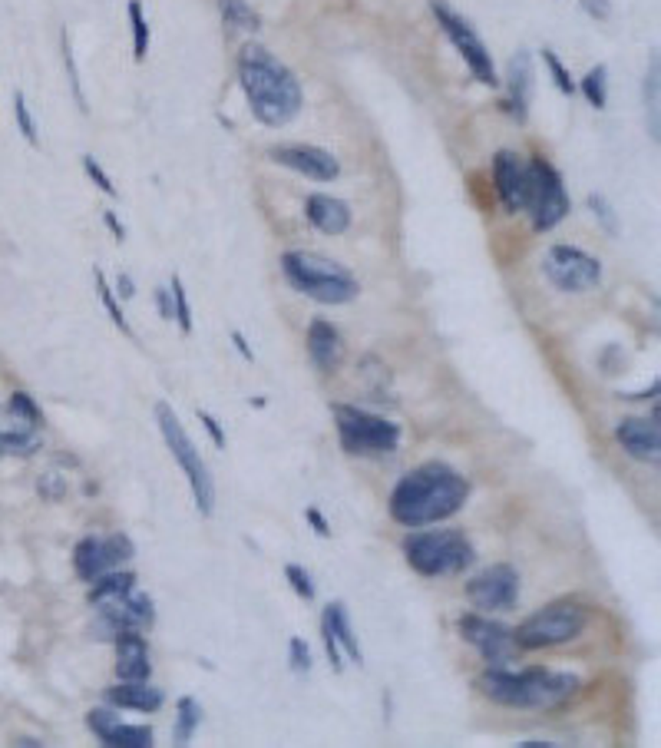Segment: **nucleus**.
I'll return each mask as SVG.
<instances>
[{"label": "nucleus", "mask_w": 661, "mask_h": 748, "mask_svg": "<svg viewBox=\"0 0 661 748\" xmlns=\"http://www.w3.org/2000/svg\"><path fill=\"white\" fill-rule=\"evenodd\" d=\"M466 497H470V480L450 464L430 460L400 477V484L390 493V517L400 527L420 530L460 513Z\"/></svg>", "instance_id": "1"}, {"label": "nucleus", "mask_w": 661, "mask_h": 748, "mask_svg": "<svg viewBox=\"0 0 661 748\" xmlns=\"http://www.w3.org/2000/svg\"><path fill=\"white\" fill-rule=\"evenodd\" d=\"M238 83L252 116L268 129L288 126L305 106L298 76L262 44H245L238 56Z\"/></svg>", "instance_id": "2"}, {"label": "nucleus", "mask_w": 661, "mask_h": 748, "mask_svg": "<svg viewBox=\"0 0 661 748\" xmlns=\"http://www.w3.org/2000/svg\"><path fill=\"white\" fill-rule=\"evenodd\" d=\"M480 692L489 703L506 709H559L582 689V679L572 672H553V669H489L476 679Z\"/></svg>", "instance_id": "3"}, {"label": "nucleus", "mask_w": 661, "mask_h": 748, "mask_svg": "<svg viewBox=\"0 0 661 748\" xmlns=\"http://www.w3.org/2000/svg\"><path fill=\"white\" fill-rule=\"evenodd\" d=\"M281 272L295 292L317 301V305H347L361 295V285L351 275V268H345L335 258L317 256V252H305V248L285 252Z\"/></svg>", "instance_id": "4"}, {"label": "nucleus", "mask_w": 661, "mask_h": 748, "mask_svg": "<svg viewBox=\"0 0 661 748\" xmlns=\"http://www.w3.org/2000/svg\"><path fill=\"white\" fill-rule=\"evenodd\" d=\"M404 557L420 576H456L473 566L476 547L463 530H420L404 540Z\"/></svg>", "instance_id": "5"}, {"label": "nucleus", "mask_w": 661, "mask_h": 748, "mask_svg": "<svg viewBox=\"0 0 661 748\" xmlns=\"http://www.w3.org/2000/svg\"><path fill=\"white\" fill-rule=\"evenodd\" d=\"M155 424H159V434H163L165 448L173 450L175 464L182 467V474H185V480H189L195 510H199L202 517H212V513H215V480H212L209 467H205V460H202L199 448L192 444V438L185 434V428H182L179 414H175L165 401H159L155 404Z\"/></svg>", "instance_id": "6"}, {"label": "nucleus", "mask_w": 661, "mask_h": 748, "mask_svg": "<svg viewBox=\"0 0 661 748\" xmlns=\"http://www.w3.org/2000/svg\"><path fill=\"white\" fill-rule=\"evenodd\" d=\"M335 424L341 450L351 457H384L400 448V428L394 420L357 408V404H335Z\"/></svg>", "instance_id": "7"}, {"label": "nucleus", "mask_w": 661, "mask_h": 748, "mask_svg": "<svg viewBox=\"0 0 661 748\" xmlns=\"http://www.w3.org/2000/svg\"><path fill=\"white\" fill-rule=\"evenodd\" d=\"M586 626H589V612L582 610L579 602L562 600L519 622V630H513V639L519 649H549L572 642L576 636H582Z\"/></svg>", "instance_id": "8"}, {"label": "nucleus", "mask_w": 661, "mask_h": 748, "mask_svg": "<svg viewBox=\"0 0 661 748\" xmlns=\"http://www.w3.org/2000/svg\"><path fill=\"white\" fill-rule=\"evenodd\" d=\"M526 209L533 216L536 232L556 228L572 209L559 169L549 159H543V156H536L533 163H529V202H526Z\"/></svg>", "instance_id": "9"}, {"label": "nucleus", "mask_w": 661, "mask_h": 748, "mask_svg": "<svg viewBox=\"0 0 661 748\" xmlns=\"http://www.w3.org/2000/svg\"><path fill=\"white\" fill-rule=\"evenodd\" d=\"M430 14L436 17L440 30L446 34L456 54L466 60L470 74L483 83V86H499V76H496V66H493V56H489V46L480 40V34L473 30V24L466 17H460L456 10L446 4V0H430Z\"/></svg>", "instance_id": "10"}, {"label": "nucleus", "mask_w": 661, "mask_h": 748, "mask_svg": "<svg viewBox=\"0 0 661 748\" xmlns=\"http://www.w3.org/2000/svg\"><path fill=\"white\" fill-rule=\"evenodd\" d=\"M155 622L153 596L139 593L136 586L116 600L96 602V622H93V636L96 639H116L119 632H145Z\"/></svg>", "instance_id": "11"}, {"label": "nucleus", "mask_w": 661, "mask_h": 748, "mask_svg": "<svg viewBox=\"0 0 661 748\" xmlns=\"http://www.w3.org/2000/svg\"><path fill=\"white\" fill-rule=\"evenodd\" d=\"M543 272L559 292H569V295L589 292V288H596V285L602 282V262L576 246L549 248L543 256Z\"/></svg>", "instance_id": "12"}, {"label": "nucleus", "mask_w": 661, "mask_h": 748, "mask_svg": "<svg viewBox=\"0 0 661 748\" xmlns=\"http://www.w3.org/2000/svg\"><path fill=\"white\" fill-rule=\"evenodd\" d=\"M40 424L44 414L27 391H14L7 401V414L0 418V454L30 457L40 450Z\"/></svg>", "instance_id": "13"}, {"label": "nucleus", "mask_w": 661, "mask_h": 748, "mask_svg": "<svg viewBox=\"0 0 661 748\" xmlns=\"http://www.w3.org/2000/svg\"><path fill=\"white\" fill-rule=\"evenodd\" d=\"M136 557V543L126 533H109V537H83L73 550V570L83 583H93L96 576L119 570L126 560Z\"/></svg>", "instance_id": "14"}, {"label": "nucleus", "mask_w": 661, "mask_h": 748, "mask_svg": "<svg viewBox=\"0 0 661 748\" xmlns=\"http://www.w3.org/2000/svg\"><path fill=\"white\" fill-rule=\"evenodd\" d=\"M460 636L480 652L489 669H506L516 659L519 646L513 639V630L503 626V622H493L489 616H480V612L460 616Z\"/></svg>", "instance_id": "15"}, {"label": "nucleus", "mask_w": 661, "mask_h": 748, "mask_svg": "<svg viewBox=\"0 0 661 748\" xmlns=\"http://www.w3.org/2000/svg\"><path fill=\"white\" fill-rule=\"evenodd\" d=\"M466 600L480 612H509L519 602V573L513 566L496 563L466 583Z\"/></svg>", "instance_id": "16"}, {"label": "nucleus", "mask_w": 661, "mask_h": 748, "mask_svg": "<svg viewBox=\"0 0 661 748\" xmlns=\"http://www.w3.org/2000/svg\"><path fill=\"white\" fill-rule=\"evenodd\" d=\"M268 159L278 166H288L295 173H301L305 179L315 183H335L341 176V163L335 159V153H327L321 147H308V143H288V147H272Z\"/></svg>", "instance_id": "17"}, {"label": "nucleus", "mask_w": 661, "mask_h": 748, "mask_svg": "<svg viewBox=\"0 0 661 748\" xmlns=\"http://www.w3.org/2000/svg\"><path fill=\"white\" fill-rule=\"evenodd\" d=\"M493 183L506 212H523L529 202V163H523L513 149H499L493 159Z\"/></svg>", "instance_id": "18"}, {"label": "nucleus", "mask_w": 661, "mask_h": 748, "mask_svg": "<svg viewBox=\"0 0 661 748\" xmlns=\"http://www.w3.org/2000/svg\"><path fill=\"white\" fill-rule=\"evenodd\" d=\"M616 438L632 460H642V464H658L661 460L658 411L652 418H622L616 428Z\"/></svg>", "instance_id": "19"}, {"label": "nucleus", "mask_w": 661, "mask_h": 748, "mask_svg": "<svg viewBox=\"0 0 661 748\" xmlns=\"http://www.w3.org/2000/svg\"><path fill=\"white\" fill-rule=\"evenodd\" d=\"M116 679L119 682H149L153 662H149V646L143 632H119L116 639Z\"/></svg>", "instance_id": "20"}, {"label": "nucleus", "mask_w": 661, "mask_h": 748, "mask_svg": "<svg viewBox=\"0 0 661 748\" xmlns=\"http://www.w3.org/2000/svg\"><path fill=\"white\" fill-rule=\"evenodd\" d=\"M308 355H311V365L317 368L321 374H331L341 368L345 361V338L341 331L325 318H315L308 329Z\"/></svg>", "instance_id": "21"}, {"label": "nucleus", "mask_w": 661, "mask_h": 748, "mask_svg": "<svg viewBox=\"0 0 661 748\" xmlns=\"http://www.w3.org/2000/svg\"><path fill=\"white\" fill-rule=\"evenodd\" d=\"M305 216H308V222L321 236H345L347 228H351V206L345 199H337V196H327V192L308 196Z\"/></svg>", "instance_id": "22"}, {"label": "nucleus", "mask_w": 661, "mask_h": 748, "mask_svg": "<svg viewBox=\"0 0 661 748\" xmlns=\"http://www.w3.org/2000/svg\"><path fill=\"white\" fill-rule=\"evenodd\" d=\"M506 80H509V113L516 116V123H526V119H529V103H533V83H536L533 54H529V50H519V54L509 60Z\"/></svg>", "instance_id": "23"}, {"label": "nucleus", "mask_w": 661, "mask_h": 748, "mask_svg": "<svg viewBox=\"0 0 661 748\" xmlns=\"http://www.w3.org/2000/svg\"><path fill=\"white\" fill-rule=\"evenodd\" d=\"M165 695L149 682H119L106 689V705L113 709H133V712H155L163 709Z\"/></svg>", "instance_id": "24"}, {"label": "nucleus", "mask_w": 661, "mask_h": 748, "mask_svg": "<svg viewBox=\"0 0 661 748\" xmlns=\"http://www.w3.org/2000/svg\"><path fill=\"white\" fill-rule=\"evenodd\" d=\"M321 620L327 622V630L335 632L337 646H341V652H345L351 662H357V666H364V649L361 642H357V636H354L351 630V616H347V606L345 602H331L325 610V616Z\"/></svg>", "instance_id": "25"}, {"label": "nucleus", "mask_w": 661, "mask_h": 748, "mask_svg": "<svg viewBox=\"0 0 661 748\" xmlns=\"http://www.w3.org/2000/svg\"><path fill=\"white\" fill-rule=\"evenodd\" d=\"M153 729L149 725H126V722H113L100 735L103 745L109 748H153Z\"/></svg>", "instance_id": "26"}, {"label": "nucleus", "mask_w": 661, "mask_h": 748, "mask_svg": "<svg viewBox=\"0 0 661 748\" xmlns=\"http://www.w3.org/2000/svg\"><path fill=\"white\" fill-rule=\"evenodd\" d=\"M133 586H136V576L133 573H126V570H109V573H103V576L93 580L90 602L96 606V602H103V600H116V596L129 593Z\"/></svg>", "instance_id": "27"}, {"label": "nucleus", "mask_w": 661, "mask_h": 748, "mask_svg": "<svg viewBox=\"0 0 661 748\" xmlns=\"http://www.w3.org/2000/svg\"><path fill=\"white\" fill-rule=\"evenodd\" d=\"M199 722H202V705L195 703L192 695H182L179 703H175V729H173L175 745H189L195 729H199Z\"/></svg>", "instance_id": "28"}, {"label": "nucleus", "mask_w": 661, "mask_h": 748, "mask_svg": "<svg viewBox=\"0 0 661 748\" xmlns=\"http://www.w3.org/2000/svg\"><path fill=\"white\" fill-rule=\"evenodd\" d=\"M218 10H222V20L225 27L232 30H258L262 27V17L248 7V0H218Z\"/></svg>", "instance_id": "29"}, {"label": "nucleus", "mask_w": 661, "mask_h": 748, "mask_svg": "<svg viewBox=\"0 0 661 748\" xmlns=\"http://www.w3.org/2000/svg\"><path fill=\"white\" fill-rule=\"evenodd\" d=\"M579 90H582V96L589 100V106H596V110H606V103H608V66L606 64L592 66L589 74L582 76Z\"/></svg>", "instance_id": "30"}, {"label": "nucleus", "mask_w": 661, "mask_h": 748, "mask_svg": "<svg viewBox=\"0 0 661 748\" xmlns=\"http://www.w3.org/2000/svg\"><path fill=\"white\" fill-rule=\"evenodd\" d=\"M93 278H96V292H100V301H103V308H106V315H109V321L116 325L123 335H129L133 338V329H129V321H126V315H123V308H119V301H116V292H113V285L106 282V275L96 268L93 272Z\"/></svg>", "instance_id": "31"}, {"label": "nucleus", "mask_w": 661, "mask_h": 748, "mask_svg": "<svg viewBox=\"0 0 661 748\" xmlns=\"http://www.w3.org/2000/svg\"><path fill=\"white\" fill-rule=\"evenodd\" d=\"M129 24H133V60L143 64L145 54H149V24H145V14L139 7V0H129Z\"/></svg>", "instance_id": "32"}, {"label": "nucleus", "mask_w": 661, "mask_h": 748, "mask_svg": "<svg viewBox=\"0 0 661 748\" xmlns=\"http://www.w3.org/2000/svg\"><path fill=\"white\" fill-rule=\"evenodd\" d=\"M589 209H592V216H596V222L602 228H606V236H618L622 232V222H618V212H616V206L608 202V196H602V192H589Z\"/></svg>", "instance_id": "33"}, {"label": "nucleus", "mask_w": 661, "mask_h": 748, "mask_svg": "<svg viewBox=\"0 0 661 748\" xmlns=\"http://www.w3.org/2000/svg\"><path fill=\"white\" fill-rule=\"evenodd\" d=\"M645 110H648V133L658 139V56H652V66L645 74Z\"/></svg>", "instance_id": "34"}, {"label": "nucleus", "mask_w": 661, "mask_h": 748, "mask_svg": "<svg viewBox=\"0 0 661 748\" xmlns=\"http://www.w3.org/2000/svg\"><path fill=\"white\" fill-rule=\"evenodd\" d=\"M169 292H173V315H175L173 321L179 325L182 335H192V305H189V295H185V285H182L179 275H173Z\"/></svg>", "instance_id": "35"}, {"label": "nucleus", "mask_w": 661, "mask_h": 748, "mask_svg": "<svg viewBox=\"0 0 661 748\" xmlns=\"http://www.w3.org/2000/svg\"><path fill=\"white\" fill-rule=\"evenodd\" d=\"M543 64L549 66V74H553L556 90H559V93H566V96H572V93H576V80H572V76H569V70L562 66L559 54H556V50H549V46H546V50H543Z\"/></svg>", "instance_id": "36"}, {"label": "nucleus", "mask_w": 661, "mask_h": 748, "mask_svg": "<svg viewBox=\"0 0 661 748\" xmlns=\"http://www.w3.org/2000/svg\"><path fill=\"white\" fill-rule=\"evenodd\" d=\"M14 116H17V126H20V133H24V139H27L30 147H36V143H40V139H36V123H34V116H30L24 90L14 93Z\"/></svg>", "instance_id": "37"}, {"label": "nucleus", "mask_w": 661, "mask_h": 748, "mask_svg": "<svg viewBox=\"0 0 661 748\" xmlns=\"http://www.w3.org/2000/svg\"><path fill=\"white\" fill-rule=\"evenodd\" d=\"M64 64H66V74H70L73 96H76V103H80V113H86V110H90V106H86V96H83L80 66H76V56H73V46H70V37H66V34H64Z\"/></svg>", "instance_id": "38"}, {"label": "nucleus", "mask_w": 661, "mask_h": 748, "mask_svg": "<svg viewBox=\"0 0 661 748\" xmlns=\"http://www.w3.org/2000/svg\"><path fill=\"white\" fill-rule=\"evenodd\" d=\"M285 576H288L291 590H295V593H298L305 602H311V600L317 596L315 583H311V573H308V570H301L298 563H288V566H285Z\"/></svg>", "instance_id": "39"}, {"label": "nucleus", "mask_w": 661, "mask_h": 748, "mask_svg": "<svg viewBox=\"0 0 661 748\" xmlns=\"http://www.w3.org/2000/svg\"><path fill=\"white\" fill-rule=\"evenodd\" d=\"M288 662H291V672H298V675L311 672V649H308V642H305L301 636H291V642H288Z\"/></svg>", "instance_id": "40"}, {"label": "nucleus", "mask_w": 661, "mask_h": 748, "mask_svg": "<svg viewBox=\"0 0 661 748\" xmlns=\"http://www.w3.org/2000/svg\"><path fill=\"white\" fill-rule=\"evenodd\" d=\"M83 173L90 176L93 186H100V192H106V196H116V186H113V179H109L106 169L100 166V159H93V156H83Z\"/></svg>", "instance_id": "41"}, {"label": "nucleus", "mask_w": 661, "mask_h": 748, "mask_svg": "<svg viewBox=\"0 0 661 748\" xmlns=\"http://www.w3.org/2000/svg\"><path fill=\"white\" fill-rule=\"evenodd\" d=\"M113 722H119V715L113 709H93L90 715H86V725H90V732L96 735V739H100V735L109 729V725H113Z\"/></svg>", "instance_id": "42"}, {"label": "nucleus", "mask_w": 661, "mask_h": 748, "mask_svg": "<svg viewBox=\"0 0 661 748\" xmlns=\"http://www.w3.org/2000/svg\"><path fill=\"white\" fill-rule=\"evenodd\" d=\"M195 414H199V420H202V424H205V430H209L212 444H215L218 450H225V444H228V440H225V430H222V424H218V420L212 418L209 411H195Z\"/></svg>", "instance_id": "43"}, {"label": "nucleus", "mask_w": 661, "mask_h": 748, "mask_svg": "<svg viewBox=\"0 0 661 748\" xmlns=\"http://www.w3.org/2000/svg\"><path fill=\"white\" fill-rule=\"evenodd\" d=\"M155 308H159V318L163 321H173V292H169V285H159L155 288Z\"/></svg>", "instance_id": "44"}, {"label": "nucleus", "mask_w": 661, "mask_h": 748, "mask_svg": "<svg viewBox=\"0 0 661 748\" xmlns=\"http://www.w3.org/2000/svg\"><path fill=\"white\" fill-rule=\"evenodd\" d=\"M305 521H308L311 527H315V533H317L321 540L331 537V523H327L325 517H321V510H317V507H308V510H305Z\"/></svg>", "instance_id": "45"}, {"label": "nucleus", "mask_w": 661, "mask_h": 748, "mask_svg": "<svg viewBox=\"0 0 661 748\" xmlns=\"http://www.w3.org/2000/svg\"><path fill=\"white\" fill-rule=\"evenodd\" d=\"M582 10L596 20H608L612 17V4L608 0H582Z\"/></svg>", "instance_id": "46"}, {"label": "nucleus", "mask_w": 661, "mask_h": 748, "mask_svg": "<svg viewBox=\"0 0 661 748\" xmlns=\"http://www.w3.org/2000/svg\"><path fill=\"white\" fill-rule=\"evenodd\" d=\"M116 292H119V298H136V282H133V275L129 272H119V278H116Z\"/></svg>", "instance_id": "47"}, {"label": "nucleus", "mask_w": 661, "mask_h": 748, "mask_svg": "<svg viewBox=\"0 0 661 748\" xmlns=\"http://www.w3.org/2000/svg\"><path fill=\"white\" fill-rule=\"evenodd\" d=\"M103 222H106V226H109V232L116 236V242H126V226H123V222L116 219V212H113V209H106V212H103Z\"/></svg>", "instance_id": "48"}, {"label": "nucleus", "mask_w": 661, "mask_h": 748, "mask_svg": "<svg viewBox=\"0 0 661 748\" xmlns=\"http://www.w3.org/2000/svg\"><path fill=\"white\" fill-rule=\"evenodd\" d=\"M232 345H235V351L245 358V361H255V351H252V348H248V341H245V335H242V331H238V329L232 331Z\"/></svg>", "instance_id": "49"}, {"label": "nucleus", "mask_w": 661, "mask_h": 748, "mask_svg": "<svg viewBox=\"0 0 661 748\" xmlns=\"http://www.w3.org/2000/svg\"><path fill=\"white\" fill-rule=\"evenodd\" d=\"M523 748H553V742H539V739H529V742H523Z\"/></svg>", "instance_id": "50"}]
</instances>
